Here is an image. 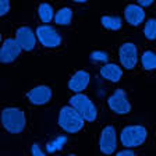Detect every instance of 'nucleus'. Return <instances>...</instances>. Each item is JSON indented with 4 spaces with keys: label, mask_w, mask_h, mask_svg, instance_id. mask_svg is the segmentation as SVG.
<instances>
[{
    "label": "nucleus",
    "mask_w": 156,
    "mask_h": 156,
    "mask_svg": "<svg viewBox=\"0 0 156 156\" xmlns=\"http://www.w3.org/2000/svg\"><path fill=\"white\" fill-rule=\"evenodd\" d=\"M2 123L3 127L11 134H20L25 130L27 119L23 109L16 106H10L2 112Z\"/></svg>",
    "instance_id": "1"
},
{
    "label": "nucleus",
    "mask_w": 156,
    "mask_h": 156,
    "mask_svg": "<svg viewBox=\"0 0 156 156\" xmlns=\"http://www.w3.org/2000/svg\"><path fill=\"white\" fill-rule=\"evenodd\" d=\"M58 126L66 133H80L85 126V119L71 105L63 106L58 113Z\"/></svg>",
    "instance_id": "2"
},
{
    "label": "nucleus",
    "mask_w": 156,
    "mask_h": 156,
    "mask_svg": "<svg viewBox=\"0 0 156 156\" xmlns=\"http://www.w3.org/2000/svg\"><path fill=\"white\" fill-rule=\"evenodd\" d=\"M148 138V130L140 124L124 127L120 133V141L124 148H138Z\"/></svg>",
    "instance_id": "3"
},
{
    "label": "nucleus",
    "mask_w": 156,
    "mask_h": 156,
    "mask_svg": "<svg viewBox=\"0 0 156 156\" xmlns=\"http://www.w3.org/2000/svg\"><path fill=\"white\" fill-rule=\"evenodd\" d=\"M70 105L74 107L78 113L81 114L85 119V121H95L98 117V109L95 106V103L92 102V99L89 96H87L82 92L73 95L70 99Z\"/></svg>",
    "instance_id": "4"
},
{
    "label": "nucleus",
    "mask_w": 156,
    "mask_h": 156,
    "mask_svg": "<svg viewBox=\"0 0 156 156\" xmlns=\"http://www.w3.org/2000/svg\"><path fill=\"white\" fill-rule=\"evenodd\" d=\"M36 38L41 42V45H43L48 49H55L62 45V36H60V34L53 27L48 25V24L39 25L36 28Z\"/></svg>",
    "instance_id": "5"
},
{
    "label": "nucleus",
    "mask_w": 156,
    "mask_h": 156,
    "mask_svg": "<svg viewBox=\"0 0 156 156\" xmlns=\"http://www.w3.org/2000/svg\"><path fill=\"white\" fill-rule=\"evenodd\" d=\"M107 105L112 112L120 116H126L131 112V103L127 99V95L123 89H117L114 94L107 98Z\"/></svg>",
    "instance_id": "6"
},
{
    "label": "nucleus",
    "mask_w": 156,
    "mask_h": 156,
    "mask_svg": "<svg viewBox=\"0 0 156 156\" xmlns=\"http://www.w3.org/2000/svg\"><path fill=\"white\" fill-rule=\"evenodd\" d=\"M119 58L124 68L133 70L138 63V48L133 42H126L119 49Z\"/></svg>",
    "instance_id": "7"
},
{
    "label": "nucleus",
    "mask_w": 156,
    "mask_h": 156,
    "mask_svg": "<svg viewBox=\"0 0 156 156\" xmlns=\"http://www.w3.org/2000/svg\"><path fill=\"white\" fill-rule=\"evenodd\" d=\"M99 148L103 153L112 155L117 149V133L113 126H106L101 133L99 138Z\"/></svg>",
    "instance_id": "8"
},
{
    "label": "nucleus",
    "mask_w": 156,
    "mask_h": 156,
    "mask_svg": "<svg viewBox=\"0 0 156 156\" xmlns=\"http://www.w3.org/2000/svg\"><path fill=\"white\" fill-rule=\"evenodd\" d=\"M21 50H23V48L16 38L4 39L3 45H2V50H0V60L3 63H13L20 56Z\"/></svg>",
    "instance_id": "9"
},
{
    "label": "nucleus",
    "mask_w": 156,
    "mask_h": 156,
    "mask_svg": "<svg viewBox=\"0 0 156 156\" xmlns=\"http://www.w3.org/2000/svg\"><path fill=\"white\" fill-rule=\"evenodd\" d=\"M27 98L31 103L36 105V106L46 105L52 99V88L48 87V85H36L28 91Z\"/></svg>",
    "instance_id": "10"
},
{
    "label": "nucleus",
    "mask_w": 156,
    "mask_h": 156,
    "mask_svg": "<svg viewBox=\"0 0 156 156\" xmlns=\"http://www.w3.org/2000/svg\"><path fill=\"white\" fill-rule=\"evenodd\" d=\"M16 39L18 41V43L21 45L23 50H27V52H31L34 50L36 46V32L34 34V31L29 27L23 25L20 27L16 31Z\"/></svg>",
    "instance_id": "11"
},
{
    "label": "nucleus",
    "mask_w": 156,
    "mask_h": 156,
    "mask_svg": "<svg viewBox=\"0 0 156 156\" xmlns=\"http://www.w3.org/2000/svg\"><path fill=\"white\" fill-rule=\"evenodd\" d=\"M91 81V75L89 73L85 71V70H78L73 74V77L70 78L68 81V88L71 89L73 92L78 94V92H82L84 89H87V87L89 85Z\"/></svg>",
    "instance_id": "12"
},
{
    "label": "nucleus",
    "mask_w": 156,
    "mask_h": 156,
    "mask_svg": "<svg viewBox=\"0 0 156 156\" xmlns=\"http://www.w3.org/2000/svg\"><path fill=\"white\" fill-rule=\"evenodd\" d=\"M124 17L130 25L138 27L145 20V10L140 4H128L124 10Z\"/></svg>",
    "instance_id": "13"
},
{
    "label": "nucleus",
    "mask_w": 156,
    "mask_h": 156,
    "mask_svg": "<svg viewBox=\"0 0 156 156\" xmlns=\"http://www.w3.org/2000/svg\"><path fill=\"white\" fill-rule=\"evenodd\" d=\"M101 75L106 81L117 82V81H120L121 77H123V70L116 63H106L105 66L101 67Z\"/></svg>",
    "instance_id": "14"
},
{
    "label": "nucleus",
    "mask_w": 156,
    "mask_h": 156,
    "mask_svg": "<svg viewBox=\"0 0 156 156\" xmlns=\"http://www.w3.org/2000/svg\"><path fill=\"white\" fill-rule=\"evenodd\" d=\"M73 21V10L70 7H62L55 16V23L57 25H70Z\"/></svg>",
    "instance_id": "15"
},
{
    "label": "nucleus",
    "mask_w": 156,
    "mask_h": 156,
    "mask_svg": "<svg viewBox=\"0 0 156 156\" xmlns=\"http://www.w3.org/2000/svg\"><path fill=\"white\" fill-rule=\"evenodd\" d=\"M38 14H39V18L42 23H50L52 20H55V10L53 7L50 6L49 3H41L38 7Z\"/></svg>",
    "instance_id": "16"
},
{
    "label": "nucleus",
    "mask_w": 156,
    "mask_h": 156,
    "mask_svg": "<svg viewBox=\"0 0 156 156\" xmlns=\"http://www.w3.org/2000/svg\"><path fill=\"white\" fill-rule=\"evenodd\" d=\"M141 63L142 67L148 71L151 70H156V52L153 50H145L141 56Z\"/></svg>",
    "instance_id": "17"
},
{
    "label": "nucleus",
    "mask_w": 156,
    "mask_h": 156,
    "mask_svg": "<svg viewBox=\"0 0 156 156\" xmlns=\"http://www.w3.org/2000/svg\"><path fill=\"white\" fill-rule=\"evenodd\" d=\"M101 23H102V25H103L106 29H110V31H117V29L121 28L123 21H121L120 17H117V16H103L101 18Z\"/></svg>",
    "instance_id": "18"
},
{
    "label": "nucleus",
    "mask_w": 156,
    "mask_h": 156,
    "mask_svg": "<svg viewBox=\"0 0 156 156\" xmlns=\"http://www.w3.org/2000/svg\"><path fill=\"white\" fill-rule=\"evenodd\" d=\"M144 34H145L146 39L156 41V18H149L146 21L145 28H144Z\"/></svg>",
    "instance_id": "19"
},
{
    "label": "nucleus",
    "mask_w": 156,
    "mask_h": 156,
    "mask_svg": "<svg viewBox=\"0 0 156 156\" xmlns=\"http://www.w3.org/2000/svg\"><path fill=\"white\" fill-rule=\"evenodd\" d=\"M64 142H66V138H64V136H62V138H57L56 141H53V142L49 144V145H48V149L50 151V152H53L55 149H60Z\"/></svg>",
    "instance_id": "20"
},
{
    "label": "nucleus",
    "mask_w": 156,
    "mask_h": 156,
    "mask_svg": "<svg viewBox=\"0 0 156 156\" xmlns=\"http://www.w3.org/2000/svg\"><path fill=\"white\" fill-rule=\"evenodd\" d=\"M10 10V0H0V14L6 16Z\"/></svg>",
    "instance_id": "21"
},
{
    "label": "nucleus",
    "mask_w": 156,
    "mask_h": 156,
    "mask_svg": "<svg viewBox=\"0 0 156 156\" xmlns=\"http://www.w3.org/2000/svg\"><path fill=\"white\" fill-rule=\"evenodd\" d=\"M92 58H94V60H107L109 56L105 52H94L92 53Z\"/></svg>",
    "instance_id": "22"
},
{
    "label": "nucleus",
    "mask_w": 156,
    "mask_h": 156,
    "mask_svg": "<svg viewBox=\"0 0 156 156\" xmlns=\"http://www.w3.org/2000/svg\"><path fill=\"white\" fill-rule=\"evenodd\" d=\"M31 153H32L34 156H42L43 155V151L39 148L38 144H34V145L31 146Z\"/></svg>",
    "instance_id": "23"
},
{
    "label": "nucleus",
    "mask_w": 156,
    "mask_h": 156,
    "mask_svg": "<svg viewBox=\"0 0 156 156\" xmlns=\"http://www.w3.org/2000/svg\"><path fill=\"white\" fill-rule=\"evenodd\" d=\"M126 155H135V152H134L131 148H126V149L117 152V156H126Z\"/></svg>",
    "instance_id": "24"
},
{
    "label": "nucleus",
    "mask_w": 156,
    "mask_h": 156,
    "mask_svg": "<svg viewBox=\"0 0 156 156\" xmlns=\"http://www.w3.org/2000/svg\"><path fill=\"white\" fill-rule=\"evenodd\" d=\"M136 4H140L141 7H149L155 0H135Z\"/></svg>",
    "instance_id": "25"
},
{
    "label": "nucleus",
    "mask_w": 156,
    "mask_h": 156,
    "mask_svg": "<svg viewBox=\"0 0 156 156\" xmlns=\"http://www.w3.org/2000/svg\"><path fill=\"white\" fill-rule=\"evenodd\" d=\"M71 2H74V3H87L88 0H71Z\"/></svg>",
    "instance_id": "26"
}]
</instances>
